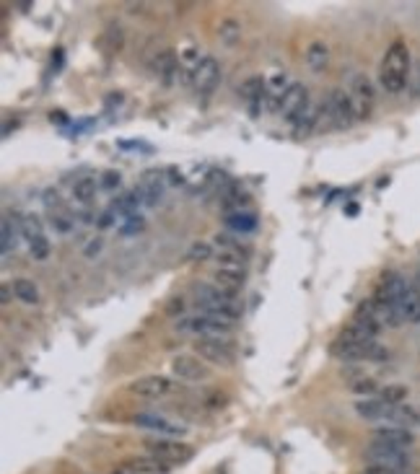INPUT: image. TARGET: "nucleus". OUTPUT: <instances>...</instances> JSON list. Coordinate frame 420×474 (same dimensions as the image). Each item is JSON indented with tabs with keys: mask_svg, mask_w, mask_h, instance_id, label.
<instances>
[{
	"mask_svg": "<svg viewBox=\"0 0 420 474\" xmlns=\"http://www.w3.org/2000/svg\"><path fill=\"white\" fill-rule=\"evenodd\" d=\"M146 451L153 459H161L164 464H184L190 461L195 451H192L187 443H179V441H169V438H153V441H146Z\"/></svg>",
	"mask_w": 420,
	"mask_h": 474,
	"instance_id": "0eeeda50",
	"label": "nucleus"
},
{
	"mask_svg": "<svg viewBox=\"0 0 420 474\" xmlns=\"http://www.w3.org/2000/svg\"><path fill=\"white\" fill-rule=\"evenodd\" d=\"M195 301L202 314H216L231 321L241 319V311H244L234 293L220 291L216 285H195Z\"/></svg>",
	"mask_w": 420,
	"mask_h": 474,
	"instance_id": "f03ea898",
	"label": "nucleus"
},
{
	"mask_svg": "<svg viewBox=\"0 0 420 474\" xmlns=\"http://www.w3.org/2000/svg\"><path fill=\"white\" fill-rule=\"evenodd\" d=\"M322 112L327 114L329 128L335 130H345L356 122V109H353V101H350V93L343 91V89H332L329 96L322 104Z\"/></svg>",
	"mask_w": 420,
	"mask_h": 474,
	"instance_id": "20e7f679",
	"label": "nucleus"
},
{
	"mask_svg": "<svg viewBox=\"0 0 420 474\" xmlns=\"http://www.w3.org/2000/svg\"><path fill=\"white\" fill-rule=\"evenodd\" d=\"M112 474H137V469H135L133 464H130V461H125V464H119Z\"/></svg>",
	"mask_w": 420,
	"mask_h": 474,
	"instance_id": "79ce46f5",
	"label": "nucleus"
},
{
	"mask_svg": "<svg viewBox=\"0 0 420 474\" xmlns=\"http://www.w3.org/2000/svg\"><path fill=\"white\" fill-rule=\"evenodd\" d=\"M412 75H415V78H412V86H415V91L420 93V60H418V65H415V73Z\"/></svg>",
	"mask_w": 420,
	"mask_h": 474,
	"instance_id": "de8ad7c7",
	"label": "nucleus"
},
{
	"mask_svg": "<svg viewBox=\"0 0 420 474\" xmlns=\"http://www.w3.org/2000/svg\"><path fill=\"white\" fill-rule=\"evenodd\" d=\"M350 101H353V109H356V117L358 119H368L371 117V112H374V101H376V91H374V83L366 73H356L353 75V81H350Z\"/></svg>",
	"mask_w": 420,
	"mask_h": 474,
	"instance_id": "423d86ee",
	"label": "nucleus"
},
{
	"mask_svg": "<svg viewBox=\"0 0 420 474\" xmlns=\"http://www.w3.org/2000/svg\"><path fill=\"white\" fill-rule=\"evenodd\" d=\"M239 37H241V24H239V21H234V19L220 21V26H218V39H220V42L234 45Z\"/></svg>",
	"mask_w": 420,
	"mask_h": 474,
	"instance_id": "2f4dec72",
	"label": "nucleus"
},
{
	"mask_svg": "<svg viewBox=\"0 0 420 474\" xmlns=\"http://www.w3.org/2000/svg\"><path fill=\"white\" fill-rule=\"evenodd\" d=\"M213 244H216L220 252H229V254H239L244 257V259H249V247H244L241 241H237V238L229 236V234H216V236H213Z\"/></svg>",
	"mask_w": 420,
	"mask_h": 474,
	"instance_id": "cd10ccee",
	"label": "nucleus"
},
{
	"mask_svg": "<svg viewBox=\"0 0 420 474\" xmlns=\"http://www.w3.org/2000/svg\"><path fill=\"white\" fill-rule=\"evenodd\" d=\"M119 182H122V176H119V171H104L99 179V187H104V190H117Z\"/></svg>",
	"mask_w": 420,
	"mask_h": 474,
	"instance_id": "58836bf2",
	"label": "nucleus"
},
{
	"mask_svg": "<svg viewBox=\"0 0 420 474\" xmlns=\"http://www.w3.org/2000/svg\"><path fill=\"white\" fill-rule=\"evenodd\" d=\"M153 68H156V73L161 75V81L169 86V83L174 81V75L179 73V57H177L174 49H164V52H158Z\"/></svg>",
	"mask_w": 420,
	"mask_h": 474,
	"instance_id": "4be33fe9",
	"label": "nucleus"
},
{
	"mask_svg": "<svg viewBox=\"0 0 420 474\" xmlns=\"http://www.w3.org/2000/svg\"><path fill=\"white\" fill-rule=\"evenodd\" d=\"M223 223H226V228L237 231L241 236H244V234H255L257 226H260V220H257V215L252 210H244V213H226Z\"/></svg>",
	"mask_w": 420,
	"mask_h": 474,
	"instance_id": "6ab92c4d",
	"label": "nucleus"
},
{
	"mask_svg": "<svg viewBox=\"0 0 420 474\" xmlns=\"http://www.w3.org/2000/svg\"><path fill=\"white\" fill-rule=\"evenodd\" d=\"M379 81H382V89L387 93H402L407 89V81H410V49L405 42H392L387 55L382 60V68H379Z\"/></svg>",
	"mask_w": 420,
	"mask_h": 474,
	"instance_id": "f257e3e1",
	"label": "nucleus"
},
{
	"mask_svg": "<svg viewBox=\"0 0 420 474\" xmlns=\"http://www.w3.org/2000/svg\"><path fill=\"white\" fill-rule=\"evenodd\" d=\"M184 332H195V335H202V337H229L231 332L237 329V321L223 319V316H216V314H197V316H187L184 321L177 324Z\"/></svg>",
	"mask_w": 420,
	"mask_h": 474,
	"instance_id": "39448f33",
	"label": "nucleus"
},
{
	"mask_svg": "<svg viewBox=\"0 0 420 474\" xmlns=\"http://www.w3.org/2000/svg\"><path fill=\"white\" fill-rule=\"evenodd\" d=\"M371 443H379V446L387 448H397V451H410L412 443H415V436L412 430L407 428H397V425H382L371 433Z\"/></svg>",
	"mask_w": 420,
	"mask_h": 474,
	"instance_id": "f8f14e48",
	"label": "nucleus"
},
{
	"mask_svg": "<svg viewBox=\"0 0 420 474\" xmlns=\"http://www.w3.org/2000/svg\"><path fill=\"white\" fill-rule=\"evenodd\" d=\"M187 257H190L192 262H205V259L213 257V249H210V244H192V249L187 252Z\"/></svg>",
	"mask_w": 420,
	"mask_h": 474,
	"instance_id": "e433bc0d",
	"label": "nucleus"
},
{
	"mask_svg": "<svg viewBox=\"0 0 420 474\" xmlns=\"http://www.w3.org/2000/svg\"><path fill=\"white\" fill-rule=\"evenodd\" d=\"M182 309H184L182 298H174V301H169V306H166V311H169V314H179Z\"/></svg>",
	"mask_w": 420,
	"mask_h": 474,
	"instance_id": "a19ab883",
	"label": "nucleus"
},
{
	"mask_svg": "<svg viewBox=\"0 0 420 474\" xmlns=\"http://www.w3.org/2000/svg\"><path fill=\"white\" fill-rule=\"evenodd\" d=\"M42 200H45V208L50 210V215L65 213V202H63V197H60L55 190H47L45 194H42Z\"/></svg>",
	"mask_w": 420,
	"mask_h": 474,
	"instance_id": "72a5a7b5",
	"label": "nucleus"
},
{
	"mask_svg": "<svg viewBox=\"0 0 420 474\" xmlns=\"http://www.w3.org/2000/svg\"><path fill=\"white\" fill-rule=\"evenodd\" d=\"M329 353L338 358V360H345V363H361V360H371V363H384L389 358V350L379 342H363V345H347V342H340L335 339L329 345Z\"/></svg>",
	"mask_w": 420,
	"mask_h": 474,
	"instance_id": "7ed1b4c3",
	"label": "nucleus"
},
{
	"mask_svg": "<svg viewBox=\"0 0 420 474\" xmlns=\"http://www.w3.org/2000/svg\"><path fill=\"white\" fill-rule=\"evenodd\" d=\"M130 392L137 397H146V399H158L172 392V379L166 376H143L137 381L130 383Z\"/></svg>",
	"mask_w": 420,
	"mask_h": 474,
	"instance_id": "2eb2a0df",
	"label": "nucleus"
},
{
	"mask_svg": "<svg viewBox=\"0 0 420 474\" xmlns=\"http://www.w3.org/2000/svg\"><path fill=\"white\" fill-rule=\"evenodd\" d=\"M249 205H252V197L241 184H231L226 194H223V210L226 213H244Z\"/></svg>",
	"mask_w": 420,
	"mask_h": 474,
	"instance_id": "aec40b11",
	"label": "nucleus"
},
{
	"mask_svg": "<svg viewBox=\"0 0 420 474\" xmlns=\"http://www.w3.org/2000/svg\"><path fill=\"white\" fill-rule=\"evenodd\" d=\"M309 89L303 86V83H291L285 93L280 96V104H278V112L283 114L288 122H296V119L301 117L303 112L309 109Z\"/></svg>",
	"mask_w": 420,
	"mask_h": 474,
	"instance_id": "9d476101",
	"label": "nucleus"
},
{
	"mask_svg": "<svg viewBox=\"0 0 420 474\" xmlns=\"http://www.w3.org/2000/svg\"><path fill=\"white\" fill-rule=\"evenodd\" d=\"M169 182H172V184H179V182H182V174L177 171V169H169Z\"/></svg>",
	"mask_w": 420,
	"mask_h": 474,
	"instance_id": "09e8293b",
	"label": "nucleus"
},
{
	"mask_svg": "<svg viewBox=\"0 0 420 474\" xmlns=\"http://www.w3.org/2000/svg\"><path fill=\"white\" fill-rule=\"evenodd\" d=\"M306 65H309L314 73H320V70H324V65H327L329 60V47L324 45V42H311L309 47H306Z\"/></svg>",
	"mask_w": 420,
	"mask_h": 474,
	"instance_id": "b1692460",
	"label": "nucleus"
},
{
	"mask_svg": "<svg viewBox=\"0 0 420 474\" xmlns=\"http://www.w3.org/2000/svg\"><path fill=\"white\" fill-rule=\"evenodd\" d=\"M320 114H322V112L317 109V107H309V109L303 112L301 117L293 122V130H296V135H309L311 130L320 125Z\"/></svg>",
	"mask_w": 420,
	"mask_h": 474,
	"instance_id": "c756f323",
	"label": "nucleus"
},
{
	"mask_svg": "<svg viewBox=\"0 0 420 474\" xmlns=\"http://www.w3.org/2000/svg\"><path fill=\"white\" fill-rule=\"evenodd\" d=\"M112 223H114V208L104 210L99 218H96V226H99V228H110Z\"/></svg>",
	"mask_w": 420,
	"mask_h": 474,
	"instance_id": "ea45409f",
	"label": "nucleus"
},
{
	"mask_svg": "<svg viewBox=\"0 0 420 474\" xmlns=\"http://www.w3.org/2000/svg\"><path fill=\"white\" fill-rule=\"evenodd\" d=\"M350 392L361 394V399H366V397H374V394H379L382 389H379V383H376L374 379H358V381L350 383Z\"/></svg>",
	"mask_w": 420,
	"mask_h": 474,
	"instance_id": "473e14b6",
	"label": "nucleus"
},
{
	"mask_svg": "<svg viewBox=\"0 0 420 474\" xmlns=\"http://www.w3.org/2000/svg\"><path fill=\"white\" fill-rule=\"evenodd\" d=\"M50 122H57V125H65V122H68V117H65L63 112L60 109H52L50 112Z\"/></svg>",
	"mask_w": 420,
	"mask_h": 474,
	"instance_id": "37998d69",
	"label": "nucleus"
},
{
	"mask_svg": "<svg viewBox=\"0 0 420 474\" xmlns=\"http://www.w3.org/2000/svg\"><path fill=\"white\" fill-rule=\"evenodd\" d=\"M356 412L368 422H392V412L394 407L382 402L379 397H366V399L356 402Z\"/></svg>",
	"mask_w": 420,
	"mask_h": 474,
	"instance_id": "dca6fc26",
	"label": "nucleus"
},
{
	"mask_svg": "<svg viewBox=\"0 0 420 474\" xmlns=\"http://www.w3.org/2000/svg\"><path fill=\"white\" fill-rule=\"evenodd\" d=\"M239 93H241L244 101H249L252 114H260V107H265V99H267V81L262 75H252V78H247V81L239 86Z\"/></svg>",
	"mask_w": 420,
	"mask_h": 474,
	"instance_id": "f3484780",
	"label": "nucleus"
},
{
	"mask_svg": "<svg viewBox=\"0 0 420 474\" xmlns=\"http://www.w3.org/2000/svg\"><path fill=\"white\" fill-rule=\"evenodd\" d=\"M244 283H247V275L241 267H218L213 273V285L226 293H234V296L244 288Z\"/></svg>",
	"mask_w": 420,
	"mask_h": 474,
	"instance_id": "a211bd4d",
	"label": "nucleus"
},
{
	"mask_svg": "<svg viewBox=\"0 0 420 474\" xmlns=\"http://www.w3.org/2000/svg\"><path fill=\"white\" fill-rule=\"evenodd\" d=\"M13 293H16V298L24 301V303H37L39 301L37 285L31 283L29 277H16V280H13Z\"/></svg>",
	"mask_w": 420,
	"mask_h": 474,
	"instance_id": "c85d7f7f",
	"label": "nucleus"
},
{
	"mask_svg": "<svg viewBox=\"0 0 420 474\" xmlns=\"http://www.w3.org/2000/svg\"><path fill=\"white\" fill-rule=\"evenodd\" d=\"M29 252H31V257H34L37 262H45L47 257H50V241H47V236L31 241V244H29Z\"/></svg>",
	"mask_w": 420,
	"mask_h": 474,
	"instance_id": "f704fd0d",
	"label": "nucleus"
},
{
	"mask_svg": "<svg viewBox=\"0 0 420 474\" xmlns=\"http://www.w3.org/2000/svg\"><path fill=\"white\" fill-rule=\"evenodd\" d=\"M195 353L202 358V360H208L213 365H231L234 363V347L226 342V339H218V337H202L195 342Z\"/></svg>",
	"mask_w": 420,
	"mask_h": 474,
	"instance_id": "9b49d317",
	"label": "nucleus"
},
{
	"mask_svg": "<svg viewBox=\"0 0 420 474\" xmlns=\"http://www.w3.org/2000/svg\"><path fill=\"white\" fill-rule=\"evenodd\" d=\"M366 461L371 466H384V469H394V472H407L412 464L407 451L387 448L379 446V443H371V446L366 448Z\"/></svg>",
	"mask_w": 420,
	"mask_h": 474,
	"instance_id": "1a4fd4ad",
	"label": "nucleus"
},
{
	"mask_svg": "<svg viewBox=\"0 0 420 474\" xmlns=\"http://www.w3.org/2000/svg\"><path fill=\"white\" fill-rule=\"evenodd\" d=\"M220 81V65L216 57H202L200 63L192 68V86L197 93H210Z\"/></svg>",
	"mask_w": 420,
	"mask_h": 474,
	"instance_id": "ddd939ff",
	"label": "nucleus"
},
{
	"mask_svg": "<svg viewBox=\"0 0 420 474\" xmlns=\"http://www.w3.org/2000/svg\"><path fill=\"white\" fill-rule=\"evenodd\" d=\"M50 223H52V228H55V231H60V234H68V231H73V220H70V215H68V213H57V215H50Z\"/></svg>",
	"mask_w": 420,
	"mask_h": 474,
	"instance_id": "4c0bfd02",
	"label": "nucleus"
},
{
	"mask_svg": "<svg viewBox=\"0 0 420 474\" xmlns=\"http://www.w3.org/2000/svg\"><path fill=\"white\" fill-rule=\"evenodd\" d=\"M407 291H410V283L400 273H384L374 291V301L382 306H400Z\"/></svg>",
	"mask_w": 420,
	"mask_h": 474,
	"instance_id": "6e6552de",
	"label": "nucleus"
},
{
	"mask_svg": "<svg viewBox=\"0 0 420 474\" xmlns=\"http://www.w3.org/2000/svg\"><path fill=\"white\" fill-rule=\"evenodd\" d=\"M402 314V319L407 321V324H420V296L418 291L410 285V291H407V296L402 298V303L397 306Z\"/></svg>",
	"mask_w": 420,
	"mask_h": 474,
	"instance_id": "5701e85b",
	"label": "nucleus"
},
{
	"mask_svg": "<svg viewBox=\"0 0 420 474\" xmlns=\"http://www.w3.org/2000/svg\"><path fill=\"white\" fill-rule=\"evenodd\" d=\"M19 236H21V226H19V218H6L3 220V238H0V252L3 254H10L16 244H19Z\"/></svg>",
	"mask_w": 420,
	"mask_h": 474,
	"instance_id": "393cba45",
	"label": "nucleus"
},
{
	"mask_svg": "<svg viewBox=\"0 0 420 474\" xmlns=\"http://www.w3.org/2000/svg\"><path fill=\"white\" fill-rule=\"evenodd\" d=\"M135 422L137 428H148V430H156V433H166V436H182L184 428L179 425H174L169 420L164 418H156V415H135Z\"/></svg>",
	"mask_w": 420,
	"mask_h": 474,
	"instance_id": "412c9836",
	"label": "nucleus"
},
{
	"mask_svg": "<svg viewBox=\"0 0 420 474\" xmlns=\"http://www.w3.org/2000/svg\"><path fill=\"white\" fill-rule=\"evenodd\" d=\"M19 226H21V236L27 238L29 244L45 236L42 220H39V215H34V213H24V215H19Z\"/></svg>",
	"mask_w": 420,
	"mask_h": 474,
	"instance_id": "a878e982",
	"label": "nucleus"
},
{
	"mask_svg": "<svg viewBox=\"0 0 420 474\" xmlns=\"http://www.w3.org/2000/svg\"><path fill=\"white\" fill-rule=\"evenodd\" d=\"M345 213H347V215H356V213H358V205H356V202H350V205L345 208Z\"/></svg>",
	"mask_w": 420,
	"mask_h": 474,
	"instance_id": "8fccbe9b",
	"label": "nucleus"
},
{
	"mask_svg": "<svg viewBox=\"0 0 420 474\" xmlns=\"http://www.w3.org/2000/svg\"><path fill=\"white\" fill-rule=\"evenodd\" d=\"M172 374L182 381H200V379H208L210 368L202 360L192 356H177L172 360Z\"/></svg>",
	"mask_w": 420,
	"mask_h": 474,
	"instance_id": "4468645a",
	"label": "nucleus"
},
{
	"mask_svg": "<svg viewBox=\"0 0 420 474\" xmlns=\"http://www.w3.org/2000/svg\"><path fill=\"white\" fill-rule=\"evenodd\" d=\"M10 296H16V293H10L8 285H3V288H0V301H3V303H10Z\"/></svg>",
	"mask_w": 420,
	"mask_h": 474,
	"instance_id": "a18cd8bd",
	"label": "nucleus"
},
{
	"mask_svg": "<svg viewBox=\"0 0 420 474\" xmlns=\"http://www.w3.org/2000/svg\"><path fill=\"white\" fill-rule=\"evenodd\" d=\"M63 49H60V47H57L55 49V55H52V68H60V65H63Z\"/></svg>",
	"mask_w": 420,
	"mask_h": 474,
	"instance_id": "49530a36",
	"label": "nucleus"
},
{
	"mask_svg": "<svg viewBox=\"0 0 420 474\" xmlns=\"http://www.w3.org/2000/svg\"><path fill=\"white\" fill-rule=\"evenodd\" d=\"M99 249H101V238H93L91 244L86 247V252H83V254H86V257H93L96 252H99Z\"/></svg>",
	"mask_w": 420,
	"mask_h": 474,
	"instance_id": "c03bdc74",
	"label": "nucleus"
},
{
	"mask_svg": "<svg viewBox=\"0 0 420 474\" xmlns=\"http://www.w3.org/2000/svg\"><path fill=\"white\" fill-rule=\"evenodd\" d=\"M143 228H146V220L140 218V215H133V218H128L125 226L119 228V234H122V236H135V234H140Z\"/></svg>",
	"mask_w": 420,
	"mask_h": 474,
	"instance_id": "c9c22d12",
	"label": "nucleus"
},
{
	"mask_svg": "<svg viewBox=\"0 0 420 474\" xmlns=\"http://www.w3.org/2000/svg\"><path fill=\"white\" fill-rule=\"evenodd\" d=\"M96 190H99V182H96L93 176H83L73 187V200L81 202V205H89V202L96 197Z\"/></svg>",
	"mask_w": 420,
	"mask_h": 474,
	"instance_id": "bb28decb",
	"label": "nucleus"
},
{
	"mask_svg": "<svg viewBox=\"0 0 420 474\" xmlns=\"http://www.w3.org/2000/svg\"><path fill=\"white\" fill-rule=\"evenodd\" d=\"M379 399L387 402V404H392V407H397V404H405V399H407V386H397V383H392V386H384L382 392H379Z\"/></svg>",
	"mask_w": 420,
	"mask_h": 474,
	"instance_id": "7c9ffc66",
	"label": "nucleus"
}]
</instances>
